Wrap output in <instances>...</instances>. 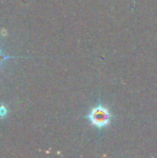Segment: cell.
Segmentation results:
<instances>
[{"label": "cell", "mask_w": 157, "mask_h": 158, "mask_svg": "<svg viewBox=\"0 0 157 158\" xmlns=\"http://www.w3.org/2000/svg\"><path fill=\"white\" fill-rule=\"evenodd\" d=\"M7 58H10L9 56H5L2 52H1V50H0V64H1V62L3 61V60H5V59H7Z\"/></svg>", "instance_id": "3957f363"}, {"label": "cell", "mask_w": 157, "mask_h": 158, "mask_svg": "<svg viewBox=\"0 0 157 158\" xmlns=\"http://www.w3.org/2000/svg\"><path fill=\"white\" fill-rule=\"evenodd\" d=\"M87 118L91 121L93 125L98 128H103L109 124L111 115L105 107L98 106L92 109L91 113L87 116Z\"/></svg>", "instance_id": "6da1fadb"}, {"label": "cell", "mask_w": 157, "mask_h": 158, "mask_svg": "<svg viewBox=\"0 0 157 158\" xmlns=\"http://www.w3.org/2000/svg\"><path fill=\"white\" fill-rule=\"evenodd\" d=\"M6 114H7L6 108L4 106H0V118H4L5 116H6Z\"/></svg>", "instance_id": "7a4b0ae2"}]
</instances>
